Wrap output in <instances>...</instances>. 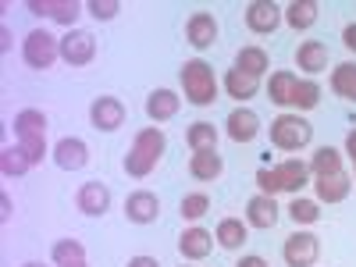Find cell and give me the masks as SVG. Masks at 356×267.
<instances>
[{"label":"cell","instance_id":"obj_28","mask_svg":"<svg viewBox=\"0 0 356 267\" xmlns=\"http://www.w3.org/2000/svg\"><path fill=\"white\" fill-rule=\"evenodd\" d=\"M29 168H33V161L25 157V150H22L18 143L0 150V171H4V178H22Z\"/></svg>","mask_w":356,"mask_h":267},{"label":"cell","instance_id":"obj_39","mask_svg":"<svg viewBox=\"0 0 356 267\" xmlns=\"http://www.w3.org/2000/svg\"><path fill=\"white\" fill-rule=\"evenodd\" d=\"M342 43H346V50H353V54H356V22L342 29Z\"/></svg>","mask_w":356,"mask_h":267},{"label":"cell","instance_id":"obj_38","mask_svg":"<svg viewBox=\"0 0 356 267\" xmlns=\"http://www.w3.org/2000/svg\"><path fill=\"white\" fill-rule=\"evenodd\" d=\"M257 186H260V193H264V196H275V193H282V182H278L275 168H260V171H257Z\"/></svg>","mask_w":356,"mask_h":267},{"label":"cell","instance_id":"obj_16","mask_svg":"<svg viewBox=\"0 0 356 267\" xmlns=\"http://www.w3.org/2000/svg\"><path fill=\"white\" fill-rule=\"evenodd\" d=\"M275 175L282 182V193H296V196H300V189L310 182V164H303L300 157H285L282 164H275Z\"/></svg>","mask_w":356,"mask_h":267},{"label":"cell","instance_id":"obj_42","mask_svg":"<svg viewBox=\"0 0 356 267\" xmlns=\"http://www.w3.org/2000/svg\"><path fill=\"white\" fill-rule=\"evenodd\" d=\"M235 267H271V264H267L264 257H257V253H250V257H243V260L235 264Z\"/></svg>","mask_w":356,"mask_h":267},{"label":"cell","instance_id":"obj_18","mask_svg":"<svg viewBox=\"0 0 356 267\" xmlns=\"http://www.w3.org/2000/svg\"><path fill=\"white\" fill-rule=\"evenodd\" d=\"M211 250H214V235L207 228H186L182 239H178V253L186 260H203Z\"/></svg>","mask_w":356,"mask_h":267},{"label":"cell","instance_id":"obj_41","mask_svg":"<svg viewBox=\"0 0 356 267\" xmlns=\"http://www.w3.org/2000/svg\"><path fill=\"white\" fill-rule=\"evenodd\" d=\"M11 211H15V203L8 193H0V221H11Z\"/></svg>","mask_w":356,"mask_h":267},{"label":"cell","instance_id":"obj_37","mask_svg":"<svg viewBox=\"0 0 356 267\" xmlns=\"http://www.w3.org/2000/svg\"><path fill=\"white\" fill-rule=\"evenodd\" d=\"M86 11L93 15L97 22H111L118 11H122V0H89V4H86Z\"/></svg>","mask_w":356,"mask_h":267},{"label":"cell","instance_id":"obj_34","mask_svg":"<svg viewBox=\"0 0 356 267\" xmlns=\"http://www.w3.org/2000/svg\"><path fill=\"white\" fill-rule=\"evenodd\" d=\"M289 218H292L296 225H317V221H321V207H317L314 200L296 196V200L289 203Z\"/></svg>","mask_w":356,"mask_h":267},{"label":"cell","instance_id":"obj_35","mask_svg":"<svg viewBox=\"0 0 356 267\" xmlns=\"http://www.w3.org/2000/svg\"><path fill=\"white\" fill-rule=\"evenodd\" d=\"M178 211H182V221H200L207 211H211V196L207 193H189Z\"/></svg>","mask_w":356,"mask_h":267},{"label":"cell","instance_id":"obj_6","mask_svg":"<svg viewBox=\"0 0 356 267\" xmlns=\"http://www.w3.org/2000/svg\"><path fill=\"white\" fill-rule=\"evenodd\" d=\"M282 257H285L289 267H314L317 257H321V239H317L314 232H296V235H289V239H285Z\"/></svg>","mask_w":356,"mask_h":267},{"label":"cell","instance_id":"obj_46","mask_svg":"<svg viewBox=\"0 0 356 267\" xmlns=\"http://www.w3.org/2000/svg\"><path fill=\"white\" fill-rule=\"evenodd\" d=\"M65 267H86V260H75V264H65Z\"/></svg>","mask_w":356,"mask_h":267},{"label":"cell","instance_id":"obj_30","mask_svg":"<svg viewBox=\"0 0 356 267\" xmlns=\"http://www.w3.org/2000/svg\"><path fill=\"white\" fill-rule=\"evenodd\" d=\"M317 104H321V86L314 79H300V82H296L289 107H296V114H300V111H314Z\"/></svg>","mask_w":356,"mask_h":267},{"label":"cell","instance_id":"obj_36","mask_svg":"<svg viewBox=\"0 0 356 267\" xmlns=\"http://www.w3.org/2000/svg\"><path fill=\"white\" fill-rule=\"evenodd\" d=\"M18 146L25 150V157L33 161V168H36V164H43V157H47V136H29V139H18Z\"/></svg>","mask_w":356,"mask_h":267},{"label":"cell","instance_id":"obj_29","mask_svg":"<svg viewBox=\"0 0 356 267\" xmlns=\"http://www.w3.org/2000/svg\"><path fill=\"white\" fill-rule=\"evenodd\" d=\"M296 79L292 72H275L271 75V82H267V97H271V104H278V107H289L292 104V89H296Z\"/></svg>","mask_w":356,"mask_h":267},{"label":"cell","instance_id":"obj_24","mask_svg":"<svg viewBox=\"0 0 356 267\" xmlns=\"http://www.w3.org/2000/svg\"><path fill=\"white\" fill-rule=\"evenodd\" d=\"M15 136L18 139H29V136H47V114L36 111V107H25L15 114Z\"/></svg>","mask_w":356,"mask_h":267},{"label":"cell","instance_id":"obj_25","mask_svg":"<svg viewBox=\"0 0 356 267\" xmlns=\"http://www.w3.org/2000/svg\"><path fill=\"white\" fill-rule=\"evenodd\" d=\"M235 68L253 75V79H260L267 68H271V61H267V50L264 47H243L239 54H235Z\"/></svg>","mask_w":356,"mask_h":267},{"label":"cell","instance_id":"obj_23","mask_svg":"<svg viewBox=\"0 0 356 267\" xmlns=\"http://www.w3.org/2000/svg\"><path fill=\"white\" fill-rule=\"evenodd\" d=\"M257 89H260V79H253V75H246V72H239V68H228V75H225V93H228L232 100L246 104V100L257 97Z\"/></svg>","mask_w":356,"mask_h":267},{"label":"cell","instance_id":"obj_32","mask_svg":"<svg viewBox=\"0 0 356 267\" xmlns=\"http://www.w3.org/2000/svg\"><path fill=\"white\" fill-rule=\"evenodd\" d=\"M79 15H82V4H75V0H47V18L61 22L68 29H75Z\"/></svg>","mask_w":356,"mask_h":267},{"label":"cell","instance_id":"obj_33","mask_svg":"<svg viewBox=\"0 0 356 267\" xmlns=\"http://www.w3.org/2000/svg\"><path fill=\"white\" fill-rule=\"evenodd\" d=\"M50 260L57 267H65V264H75V260H86V250L79 239H57L54 250H50Z\"/></svg>","mask_w":356,"mask_h":267},{"label":"cell","instance_id":"obj_22","mask_svg":"<svg viewBox=\"0 0 356 267\" xmlns=\"http://www.w3.org/2000/svg\"><path fill=\"white\" fill-rule=\"evenodd\" d=\"M282 15H285V25H289V29L303 33V29H310V25L317 22L321 4H317V0H292L289 8H282Z\"/></svg>","mask_w":356,"mask_h":267},{"label":"cell","instance_id":"obj_43","mask_svg":"<svg viewBox=\"0 0 356 267\" xmlns=\"http://www.w3.org/2000/svg\"><path fill=\"white\" fill-rule=\"evenodd\" d=\"M0 50H4V54L11 50V29L8 25H0Z\"/></svg>","mask_w":356,"mask_h":267},{"label":"cell","instance_id":"obj_20","mask_svg":"<svg viewBox=\"0 0 356 267\" xmlns=\"http://www.w3.org/2000/svg\"><path fill=\"white\" fill-rule=\"evenodd\" d=\"M225 171V161L218 150H207V154H193L189 157V175L196 178V182H218Z\"/></svg>","mask_w":356,"mask_h":267},{"label":"cell","instance_id":"obj_26","mask_svg":"<svg viewBox=\"0 0 356 267\" xmlns=\"http://www.w3.org/2000/svg\"><path fill=\"white\" fill-rule=\"evenodd\" d=\"M193 154H207V150H218V129L211 122H193L189 132H186Z\"/></svg>","mask_w":356,"mask_h":267},{"label":"cell","instance_id":"obj_40","mask_svg":"<svg viewBox=\"0 0 356 267\" xmlns=\"http://www.w3.org/2000/svg\"><path fill=\"white\" fill-rule=\"evenodd\" d=\"M125 267H161V264H157V257H146V253H139V257H132Z\"/></svg>","mask_w":356,"mask_h":267},{"label":"cell","instance_id":"obj_17","mask_svg":"<svg viewBox=\"0 0 356 267\" xmlns=\"http://www.w3.org/2000/svg\"><path fill=\"white\" fill-rule=\"evenodd\" d=\"M296 65H300L307 75H321L324 68H328V47H324L321 40H303L300 47H296Z\"/></svg>","mask_w":356,"mask_h":267},{"label":"cell","instance_id":"obj_21","mask_svg":"<svg viewBox=\"0 0 356 267\" xmlns=\"http://www.w3.org/2000/svg\"><path fill=\"white\" fill-rule=\"evenodd\" d=\"M214 239H218L221 250L235 253V250H243V243L250 239V225L239 221V218H225V221L218 225V232H214Z\"/></svg>","mask_w":356,"mask_h":267},{"label":"cell","instance_id":"obj_5","mask_svg":"<svg viewBox=\"0 0 356 267\" xmlns=\"http://www.w3.org/2000/svg\"><path fill=\"white\" fill-rule=\"evenodd\" d=\"M93 57H97V40H93V33H86V29H68V33L61 36V61H65V65L86 68Z\"/></svg>","mask_w":356,"mask_h":267},{"label":"cell","instance_id":"obj_2","mask_svg":"<svg viewBox=\"0 0 356 267\" xmlns=\"http://www.w3.org/2000/svg\"><path fill=\"white\" fill-rule=\"evenodd\" d=\"M182 89H186V100L193 107H211L218 100V79H214V68L203 61V57H193V61L182 65Z\"/></svg>","mask_w":356,"mask_h":267},{"label":"cell","instance_id":"obj_44","mask_svg":"<svg viewBox=\"0 0 356 267\" xmlns=\"http://www.w3.org/2000/svg\"><path fill=\"white\" fill-rule=\"evenodd\" d=\"M346 154H349V157H353V164H356V129L346 136Z\"/></svg>","mask_w":356,"mask_h":267},{"label":"cell","instance_id":"obj_31","mask_svg":"<svg viewBox=\"0 0 356 267\" xmlns=\"http://www.w3.org/2000/svg\"><path fill=\"white\" fill-rule=\"evenodd\" d=\"M332 89H335L339 97H346V100L356 104V65H353V61L332 68Z\"/></svg>","mask_w":356,"mask_h":267},{"label":"cell","instance_id":"obj_8","mask_svg":"<svg viewBox=\"0 0 356 267\" xmlns=\"http://www.w3.org/2000/svg\"><path fill=\"white\" fill-rule=\"evenodd\" d=\"M282 22H285V15H282V8L275 4V0H253V4L246 8V25L257 36H271Z\"/></svg>","mask_w":356,"mask_h":267},{"label":"cell","instance_id":"obj_15","mask_svg":"<svg viewBox=\"0 0 356 267\" xmlns=\"http://www.w3.org/2000/svg\"><path fill=\"white\" fill-rule=\"evenodd\" d=\"M178 107H182V97L175 93V89H154L150 97H146V118L150 122H171V118L178 114Z\"/></svg>","mask_w":356,"mask_h":267},{"label":"cell","instance_id":"obj_19","mask_svg":"<svg viewBox=\"0 0 356 267\" xmlns=\"http://www.w3.org/2000/svg\"><path fill=\"white\" fill-rule=\"evenodd\" d=\"M349 189H353V178L346 171L328 175V178H314V193H317L321 203H342L349 196Z\"/></svg>","mask_w":356,"mask_h":267},{"label":"cell","instance_id":"obj_4","mask_svg":"<svg viewBox=\"0 0 356 267\" xmlns=\"http://www.w3.org/2000/svg\"><path fill=\"white\" fill-rule=\"evenodd\" d=\"M22 57L33 72H47V68H54L57 57H61V40H54L47 29H33V33L22 40Z\"/></svg>","mask_w":356,"mask_h":267},{"label":"cell","instance_id":"obj_11","mask_svg":"<svg viewBox=\"0 0 356 267\" xmlns=\"http://www.w3.org/2000/svg\"><path fill=\"white\" fill-rule=\"evenodd\" d=\"M278 218H282V211H278L275 196H264V193H257V196L246 203V225H250V228L271 232V228L278 225Z\"/></svg>","mask_w":356,"mask_h":267},{"label":"cell","instance_id":"obj_13","mask_svg":"<svg viewBox=\"0 0 356 267\" xmlns=\"http://www.w3.org/2000/svg\"><path fill=\"white\" fill-rule=\"evenodd\" d=\"M75 203H79V211H82V214H89V218H104V214L111 211V189H107L104 182H86V186L79 189Z\"/></svg>","mask_w":356,"mask_h":267},{"label":"cell","instance_id":"obj_1","mask_svg":"<svg viewBox=\"0 0 356 267\" xmlns=\"http://www.w3.org/2000/svg\"><path fill=\"white\" fill-rule=\"evenodd\" d=\"M164 150H168V136H164L157 125L139 129L136 139H132V146H129V154H125V171H129L132 178H146V175L161 164Z\"/></svg>","mask_w":356,"mask_h":267},{"label":"cell","instance_id":"obj_9","mask_svg":"<svg viewBox=\"0 0 356 267\" xmlns=\"http://www.w3.org/2000/svg\"><path fill=\"white\" fill-rule=\"evenodd\" d=\"M125 218H129L132 225H154V221L161 218V200H157V193H150V189L129 193V200H125Z\"/></svg>","mask_w":356,"mask_h":267},{"label":"cell","instance_id":"obj_3","mask_svg":"<svg viewBox=\"0 0 356 267\" xmlns=\"http://www.w3.org/2000/svg\"><path fill=\"white\" fill-rule=\"evenodd\" d=\"M271 146H278L282 154H296V150H303V146H310L314 139V125L307 122L303 114H278L275 122H271Z\"/></svg>","mask_w":356,"mask_h":267},{"label":"cell","instance_id":"obj_10","mask_svg":"<svg viewBox=\"0 0 356 267\" xmlns=\"http://www.w3.org/2000/svg\"><path fill=\"white\" fill-rule=\"evenodd\" d=\"M86 161H89V146H86L79 136L57 139V146H54V164L61 168V171H82Z\"/></svg>","mask_w":356,"mask_h":267},{"label":"cell","instance_id":"obj_27","mask_svg":"<svg viewBox=\"0 0 356 267\" xmlns=\"http://www.w3.org/2000/svg\"><path fill=\"white\" fill-rule=\"evenodd\" d=\"M339 171H342V154L335 150V146H321V150L314 154V161H310V175L328 178V175H339Z\"/></svg>","mask_w":356,"mask_h":267},{"label":"cell","instance_id":"obj_12","mask_svg":"<svg viewBox=\"0 0 356 267\" xmlns=\"http://www.w3.org/2000/svg\"><path fill=\"white\" fill-rule=\"evenodd\" d=\"M228 139L232 143H253L257 136H260V118H257V111H250V107H235L232 114H228Z\"/></svg>","mask_w":356,"mask_h":267},{"label":"cell","instance_id":"obj_7","mask_svg":"<svg viewBox=\"0 0 356 267\" xmlns=\"http://www.w3.org/2000/svg\"><path fill=\"white\" fill-rule=\"evenodd\" d=\"M89 125L97 132H118L125 125V104L118 97H97L89 104Z\"/></svg>","mask_w":356,"mask_h":267},{"label":"cell","instance_id":"obj_45","mask_svg":"<svg viewBox=\"0 0 356 267\" xmlns=\"http://www.w3.org/2000/svg\"><path fill=\"white\" fill-rule=\"evenodd\" d=\"M22 267H43L40 260H29V264H22Z\"/></svg>","mask_w":356,"mask_h":267},{"label":"cell","instance_id":"obj_14","mask_svg":"<svg viewBox=\"0 0 356 267\" xmlns=\"http://www.w3.org/2000/svg\"><path fill=\"white\" fill-rule=\"evenodd\" d=\"M186 40L196 47V50H207V47H214L218 40V22L211 11H196L189 22H186Z\"/></svg>","mask_w":356,"mask_h":267}]
</instances>
